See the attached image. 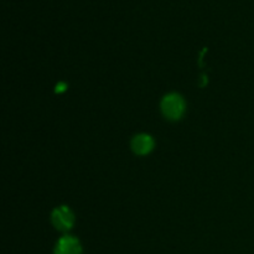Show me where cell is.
<instances>
[{
  "instance_id": "cell-2",
  "label": "cell",
  "mask_w": 254,
  "mask_h": 254,
  "mask_svg": "<svg viewBox=\"0 0 254 254\" xmlns=\"http://www.w3.org/2000/svg\"><path fill=\"white\" fill-rule=\"evenodd\" d=\"M51 222L57 231L67 232L74 225V215L67 206H59L51 213Z\"/></svg>"
},
{
  "instance_id": "cell-4",
  "label": "cell",
  "mask_w": 254,
  "mask_h": 254,
  "mask_svg": "<svg viewBox=\"0 0 254 254\" xmlns=\"http://www.w3.org/2000/svg\"><path fill=\"white\" fill-rule=\"evenodd\" d=\"M55 254H82V246L76 237L64 236L55 246Z\"/></svg>"
},
{
  "instance_id": "cell-3",
  "label": "cell",
  "mask_w": 254,
  "mask_h": 254,
  "mask_svg": "<svg viewBox=\"0 0 254 254\" xmlns=\"http://www.w3.org/2000/svg\"><path fill=\"white\" fill-rule=\"evenodd\" d=\"M154 146H155V141L151 138V135L145 133L136 134L130 141V148L134 154L136 155H148L153 151Z\"/></svg>"
},
{
  "instance_id": "cell-1",
  "label": "cell",
  "mask_w": 254,
  "mask_h": 254,
  "mask_svg": "<svg viewBox=\"0 0 254 254\" xmlns=\"http://www.w3.org/2000/svg\"><path fill=\"white\" fill-rule=\"evenodd\" d=\"M160 108L166 119H169V121H179V119L183 118L184 113H185V99L183 98L181 94L173 92V93L164 96V98L161 99Z\"/></svg>"
}]
</instances>
